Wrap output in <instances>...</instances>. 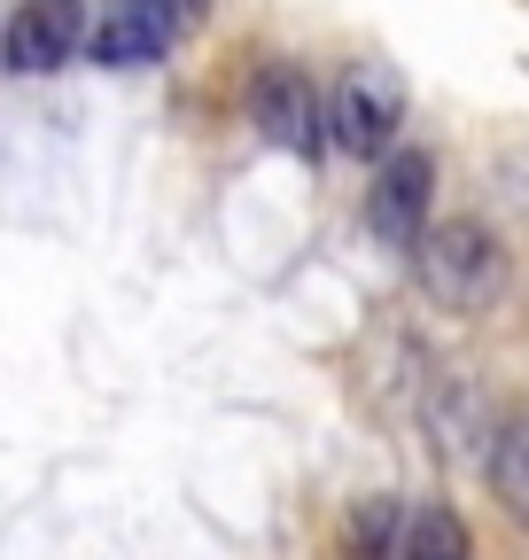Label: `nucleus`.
Wrapping results in <instances>:
<instances>
[{
	"instance_id": "1",
	"label": "nucleus",
	"mask_w": 529,
	"mask_h": 560,
	"mask_svg": "<svg viewBox=\"0 0 529 560\" xmlns=\"http://www.w3.org/2000/svg\"><path fill=\"white\" fill-rule=\"evenodd\" d=\"M413 272H421V296L451 319H483L498 296H506V280H514V257L506 242L483 226V219H436L413 249Z\"/></svg>"
},
{
	"instance_id": "2",
	"label": "nucleus",
	"mask_w": 529,
	"mask_h": 560,
	"mask_svg": "<svg viewBox=\"0 0 529 560\" xmlns=\"http://www.w3.org/2000/svg\"><path fill=\"white\" fill-rule=\"evenodd\" d=\"M397 125H405V70L366 55L351 62L336 94H327V132H336L343 156H389L397 149Z\"/></svg>"
},
{
	"instance_id": "3",
	"label": "nucleus",
	"mask_w": 529,
	"mask_h": 560,
	"mask_svg": "<svg viewBox=\"0 0 529 560\" xmlns=\"http://www.w3.org/2000/svg\"><path fill=\"white\" fill-rule=\"evenodd\" d=\"M249 125L273 140V149L289 156H319V149H336V132H327V94L311 86V70L304 62H264L257 79H249Z\"/></svg>"
},
{
	"instance_id": "4",
	"label": "nucleus",
	"mask_w": 529,
	"mask_h": 560,
	"mask_svg": "<svg viewBox=\"0 0 529 560\" xmlns=\"http://www.w3.org/2000/svg\"><path fill=\"white\" fill-rule=\"evenodd\" d=\"M195 24H203V0H109V16L94 24L86 55H94L102 70H149V62H164L172 39L195 32Z\"/></svg>"
},
{
	"instance_id": "5",
	"label": "nucleus",
	"mask_w": 529,
	"mask_h": 560,
	"mask_svg": "<svg viewBox=\"0 0 529 560\" xmlns=\"http://www.w3.org/2000/svg\"><path fill=\"white\" fill-rule=\"evenodd\" d=\"M428 202H436V156L428 149H389L374 187H366V234L381 249H421V234L436 226Z\"/></svg>"
},
{
	"instance_id": "6",
	"label": "nucleus",
	"mask_w": 529,
	"mask_h": 560,
	"mask_svg": "<svg viewBox=\"0 0 529 560\" xmlns=\"http://www.w3.org/2000/svg\"><path fill=\"white\" fill-rule=\"evenodd\" d=\"M94 39L86 24V0H24V9L9 16V39H0V62L16 70V79H47V70H62L79 47Z\"/></svg>"
},
{
	"instance_id": "7",
	"label": "nucleus",
	"mask_w": 529,
	"mask_h": 560,
	"mask_svg": "<svg viewBox=\"0 0 529 560\" xmlns=\"http://www.w3.org/2000/svg\"><path fill=\"white\" fill-rule=\"evenodd\" d=\"M397 560H475V537H468V522H459V506H444V499L413 506Z\"/></svg>"
},
{
	"instance_id": "8",
	"label": "nucleus",
	"mask_w": 529,
	"mask_h": 560,
	"mask_svg": "<svg viewBox=\"0 0 529 560\" xmlns=\"http://www.w3.org/2000/svg\"><path fill=\"white\" fill-rule=\"evenodd\" d=\"M491 490H498L506 522L529 529V412H514L506 429L491 436Z\"/></svg>"
},
{
	"instance_id": "9",
	"label": "nucleus",
	"mask_w": 529,
	"mask_h": 560,
	"mask_svg": "<svg viewBox=\"0 0 529 560\" xmlns=\"http://www.w3.org/2000/svg\"><path fill=\"white\" fill-rule=\"evenodd\" d=\"M397 545H405V514H397V499H358L343 514V560H397Z\"/></svg>"
}]
</instances>
